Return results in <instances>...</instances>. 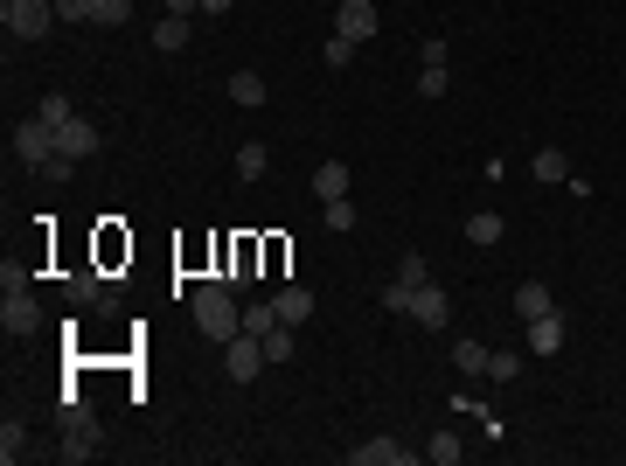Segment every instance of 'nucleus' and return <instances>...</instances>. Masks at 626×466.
I'll return each mask as SVG.
<instances>
[{"label":"nucleus","instance_id":"1","mask_svg":"<svg viewBox=\"0 0 626 466\" xmlns=\"http://www.w3.org/2000/svg\"><path fill=\"white\" fill-rule=\"evenodd\" d=\"M188 313H195V327H202L209 341H237V334H244V313H237V293H230L223 279H209V286H195V300H188Z\"/></svg>","mask_w":626,"mask_h":466},{"label":"nucleus","instance_id":"2","mask_svg":"<svg viewBox=\"0 0 626 466\" xmlns=\"http://www.w3.org/2000/svg\"><path fill=\"white\" fill-rule=\"evenodd\" d=\"M98 446H105L98 418L70 397V404H63V446H56V460H63V466H84V460H98Z\"/></svg>","mask_w":626,"mask_h":466},{"label":"nucleus","instance_id":"3","mask_svg":"<svg viewBox=\"0 0 626 466\" xmlns=\"http://www.w3.org/2000/svg\"><path fill=\"white\" fill-rule=\"evenodd\" d=\"M0 28L14 42H42L56 28V0H0Z\"/></svg>","mask_w":626,"mask_h":466},{"label":"nucleus","instance_id":"4","mask_svg":"<svg viewBox=\"0 0 626 466\" xmlns=\"http://www.w3.org/2000/svg\"><path fill=\"white\" fill-rule=\"evenodd\" d=\"M91 154H98V126L91 119H63L56 126V167H49V181H63L77 160H91Z\"/></svg>","mask_w":626,"mask_h":466},{"label":"nucleus","instance_id":"5","mask_svg":"<svg viewBox=\"0 0 626 466\" xmlns=\"http://www.w3.org/2000/svg\"><path fill=\"white\" fill-rule=\"evenodd\" d=\"M14 154L49 181V167H56V126H49V119H21V126H14Z\"/></svg>","mask_w":626,"mask_h":466},{"label":"nucleus","instance_id":"6","mask_svg":"<svg viewBox=\"0 0 626 466\" xmlns=\"http://www.w3.org/2000/svg\"><path fill=\"white\" fill-rule=\"evenodd\" d=\"M0 327H7L14 341L42 334V307H35V293H28V286H7V300H0Z\"/></svg>","mask_w":626,"mask_h":466},{"label":"nucleus","instance_id":"7","mask_svg":"<svg viewBox=\"0 0 626 466\" xmlns=\"http://www.w3.org/2000/svg\"><path fill=\"white\" fill-rule=\"evenodd\" d=\"M223 369H230V383L244 390V383L265 369V341H258V334H237V341H223Z\"/></svg>","mask_w":626,"mask_h":466},{"label":"nucleus","instance_id":"8","mask_svg":"<svg viewBox=\"0 0 626 466\" xmlns=\"http://www.w3.org/2000/svg\"><path fill=\"white\" fill-rule=\"evenodd\" d=\"M376 28H383V14H376L369 0H341V7H334V35H348V42H369Z\"/></svg>","mask_w":626,"mask_h":466},{"label":"nucleus","instance_id":"9","mask_svg":"<svg viewBox=\"0 0 626 466\" xmlns=\"http://www.w3.org/2000/svg\"><path fill=\"white\" fill-rule=\"evenodd\" d=\"M411 320H418V327H446V320H453V307H446V293H439L432 279H425V286L411 293Z\"/></svg>","mask_w":626,"mask_h":466},{"label":"nucleus","instance_id":"10","mask_svg":"<svg viewBox=\"0 0 626 466\" xmlns=\"http://www.w3.org/2000/svg\"><path fill=\"white\" fill-rule=\"evenodd\" d=\"M522 327H529V355H557L564 348V313H536Z\"/></svg>","mask_w":626,"mask_h":466},{"label":"nucleus","instance_id":"11","mask_svg":"<svg viewBox=\"0 0 626 466\" xmlns=\"http://www.w3.org/2000/svg\"><path fill=\"white\" fill-rule=\"evenodd\" d=\"M348 460L355 466H411V446H397V439H369V446H355Z\"/></svg>","mask_w":626,"mask_h":466},{"label":"nucleus","instance_id":"12","mask_svg":"<svg viewBox=\"0 0 626 466\" xmlns=\"http://www.w3.org/2000/svg\"><path fill=\"white\" fill-rule=\"evenodd\" d=\"M313 195H320V202H341V195H348V160H320V167H313Z\"/></svg>","mask_w":626,"mask_h":466},{"label":"nucleus","instance_id":"13","mask_svg":"<svg viewBox=\"0 0 626 466\" xmlns=\"http://www.w3.org/2000/svg\"><path fill=\"white\" fill-rule=\"evenodd\" d=\"M515 313H522V320H536V313H557L550 286H543V279H522V286H515Z\"/></svg>","mask_w":626,"mask_h":466},{"label":"nucleus","instance_id":"14","mask_svg":"<svg viewBox=\"0 0 626 466\" xmlns=\"http://www.w3.org/2000/svg\"><path fill=\"white\" fill-rule=\"evenodd\" d=\"M272 307H279V320H286V327H307V320H313V293H307V286H286Z\"/></svg>","mask_w":626,"mask_h":466},{"label":"nucleus","instance_id":"15","mask_svg":"<svg viewBox=\"0 0 626 466\" xmlns=\"http://www.w3.org/2000/svg\"><path fill=\"white\" fill-rule=\"evenodd\" d=\"M529 174H536V181H550V188H557V181H571V160L557 154V147H536V160H529Z\"/></svg>","mask_w":626,"mask_h":466},{"label":"nucleus","instance_id":"16","mask_svg":"<svg viewBox=\"0 0 626 466\" xmlns=\"http://www.w3.org/2000/svg\"><path fill=\"white\" fill-rule=\"evenodd\" d=\"M230 98H237L244 112H258V105H265V77H258V70H237V77H230Z\"/></svg>","mask_w":626,"mask_h":466},{"label":"nucleus","instance_id":"17","mask_svg":"<svg viewBox=\"0 0 626 466\" xmlns=\"http://www.w3.org/2000/svg\"><path fill=\"white\" fill-rule=\"evenodd\" d=\"M63 293H70V307H91V300H105V279L98 272H70Z\"/></svg>","mask_w":626,"mask_h":466},{"label":"nucleus","instance_id":"18","mask_svg":"<svg viewBox=\"0 0 626 466\" xmlns=\"http://www.w3.org/2000/svg\"><path fill=\"white\" fill-rule=\"evenodd\" d=\"M154 49L160 56H181V49H188V21H181V14H167V21L154 28Z\"/></svg>","mask_w":626,"mask_h":466},{"label":"nucleus","instance_id":"19","mask_svg":"<svg viewBox=\"0 0 626 466\" xmlns=\"http://www.w3.org/2000/svg\"><path fill=\"white\" fill-rule=\"evenodd\" d=\"M467 244H480V251L501 244V216H494V209H473V216H467Z\"/></svg>","mask_w":626,"mask_h":466},{"label":"nucleus","instance_id":"20","mask_svg":"<svg viewBox=\"0 0 626 466\" xmlns=\"http://www.w3.org/2000/svg\"><path fill=\"white\" fill-rule=\"evenodd\" d=\"M265 174H272V154H265L258 140H251V147H237V181H265Z\"/></svg>","mask_w":626,"mask_h":466},{"label":"nucleus","instance_id":"21","mask_svg":"<svg viewBox=\"0 0 626 466\" xmlns=\"http://www.w3.org/2000/svg\"><path fill=\"white\" fill-rule=\"evenodd\" d=\"M453 362H460V376H487V348H480L473 334H460V341H453Z\"/></svg>","mask_w":626,"mask_h":466},{"label":"nucleus","instance_id":"22","mask_svg":"<svg viewBox=\"0 0 626 466\" xmlns=\"http://www.w3.org/2000/svg\"><path fill=\"white\" fill-rule=\"evenodd\" d=\"M272 327H279V307H272V300H251V307H244V334H272Z\"/></svg>","mask_w":626,"mask_h":466},{"label":"nucleus","instance_id":"23","mask_svg":"<svg viewBox=\"0 0 626 466\" xmlns=\"http://www.w3.org/2000/svg\"><path fill=\"white\" fill-rule=\"evenodd\" d=\"M258 341H265V362H293V327H286V320H279L272 334H258Z\"/></svg>","mask_w":626,"mask_h":466},{"label":"nucleus","instance_id":"24","mask_svg":"<svg viewBox=\"0 0 626 466\" xmlns=\"http://www.w3.org/2000/svg\"><path fill=\"white\" fill-rule=\"evenodd\" d=\"M460 453H467V446H460V432H439V439L425 446V460H439V466H460Z\"/></svg>","mask_w":626,"mask_h":466},{"label":"nucleus","instance_id":"25","mask_svg":"<svg viewBox=\"0 0 626 466\" xmlns=\"http://www.w3.org/2000/svg\"><path fill=\"white\" fill-rule=\"evenodd\" d=\"M320 223H327V230H355V202H348V195H341V202H320Z\"/></svg>","mask_w":626,"mask_h":466},{"label":"nucleus","instance_id":"26","mask_svg":"<svg viewBox=\"0 0 626 466\" xmlns=\"http://www.w3.org/2000/svg\"><path fill=\"white\" fill-rule=\"evenodd\" d=\"M21 453H28V432H21V425L7 418V425H0V460L14 466V460H21Z\"/></svg>","mask_w":626,"mask_h":466},{"label":"nucleus","instance_id":"27","mask_svg":"<svg viewBox=\"0 0 626 466\" xmlns=\"http://www.w3.org/2000/svg\"><path fill=\"white\" fill-rule=\"evenodd\" d=\"M348 56H355V42H348V35H327V49H320V63H327V70H348Z\"/></svg>","mask_w":626,"mask_h":466},{"label":"nucleus","instance_id":"28","mask_svg":"<svg viewBox=\"0 0 626 466\" xmlns=\"http://www.w3.org/2000/svg\"><path fill=\"white\" fill-rule=\"evenodd\" d=\"M418 98H446V63H425L418 70Z\"/></svg>","mask_w":626,"mask_h":466},{"label":"nucleus","instance_id":"29","mask_svg":"<svg viewBox=\"0 0 626 466\" xmlns=\"http://www.w3.org/2000/svg\"><path fill=\"white\" fill-rule=\"evenodd\" d=\"M35 119H49V126H63V119H77V112H70V98H63V91H49V98L35 105Z\"/></svg>","mask_w":626,"mask_h":466},{"label":"nucleus","instance_id":"30","mask_svg":"<svg viewBox=\"0 0 626 466\" xmlns=\"http://www.w3.org/2000/svg\"><path fill=\"white\" fill-rule=\"evenodd\" d=\"M133 21V0H98V28H126Z\"/></svg>","mask_w":626,"mask_h":466},{"label":"nucleus","instance_id":"31","mask_svg":"<svg viewBox=\"0 0 626 466\" xmlns=\"http://www.w3.org/2000/svg\"><path fill=\"white\" fill-rule=\"evenodd\" d=\"M56 21H70V28L77 21H98V0H56Z\"/></svg>","mask_w":626,"mask_h":466},{"label":"nucleus","instance_id":"32","mask_svg":"<svg viewBox=\"0 0 626 466\" xmlns=\"http://www.w3.org/2000/svg\"><path fill=\"white\" fill-rule=\"evenodd\" d=\"M411 293H418V286H404V279H390V286H383V307H390V313H404V320H411Z\"/></svg>","mask_w":626,"mask_h":466},{"label":"nucleus","instance_id":"33","mask_svg":"<svg viewBox=\"0 0 626 466\" xmlns=\"http://www.w3.org/2000/svg\"><path fill=\"white\" fill-rule=\"evenodd\" d=\"M397 279H404V286H425V258H418V251H404V265H397Z\"/></svg>","mask_w":626,"mask_h":466},{"label":"nucleus","instance_id":"34","mask_svg":"<svg viewBox=\"0 0 626 466\" xmlns=\"http://www.w3.org/2000/svg\"><path fill=\"white\" fill-rule=\"evenodd\" d=\"M487 376L494 383H515V355H487Z\"/></svg>","mask_w":626,"mask_h":466},{"label":"nucleus","instance_id":"35","mask_svg":"<svg viewBox=\"0 0 626 466\" xmlns=\"http://www.w3.org/2000/svg\"><path fill=\"white\" fill-rule=\"evenodd\" d=\"M167 14H181V21H188V14H202V0H167Z\"/></svg>","mask_w":626,"mask_h":466},{"label":"nucleus","instance_id":"36","mask_svg":"<svg viewBox=\"0 0 626 466\" xmlns=\"http://www.w3.org/2000/svg\"><path fill=\"white\" fill-rule=\"evenodd\" d=\"M230 7H237V0H202V14H230Z\"/></svg>","mask_w":626,"mask_h":466}]
</instances>
